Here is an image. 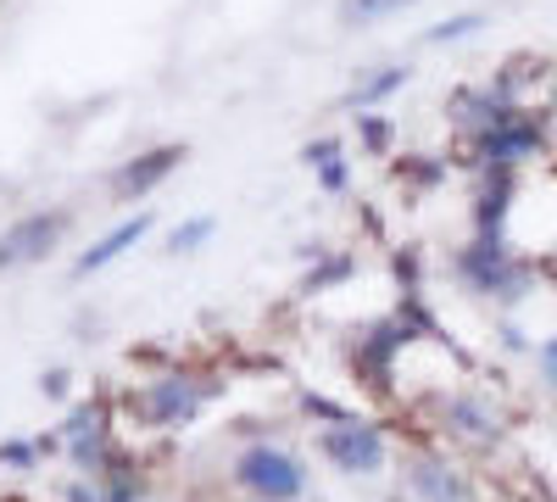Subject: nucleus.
I'll list each match as a JSON object with an SVG mask.
<instances>
[{"label": "nucleus", "mask_w": 557, "mask_h": 502, "mask_svg": "<svg viewBox=\"0 0 557 502\" xmlns=\"http://www.w3.org/2000/svg\"><path fill=\"white\" fill-rule=\"evenodd\" d=\"M228 475H235V486L251 502H301V491H307L301 458H290L285 446H268V441H251Z\"/></svg>", "instance_id": "1"}, {"label": "nucleus", "mask_w": 557, "mask_h": 502, "mask_svg": "<svg viewBox=\"0 0 557 502\" xmlns=\"http://www.w3.org/2000/svg\"><path fill=\"white\" fill-rule=\"evenodd\" d=\"M323 458H330L341 475H380L385 469V436L374 425H335L323 430Z\"/></svg>", "instance_id": "2"}, {"label": "nucleus", "mask_w": 557, "mask_h": 502, "mask_svg": "<svg viewBox=\"0 0 557 502\" xmlns=\"http://www.w3.org/2000/svg\"><path fill=\"white\" fill-rule=\"evenodd\" d=\"M62 212H28L17 218L7 235H0V268H23V262H39L45 252H51L62 241Z\"/></svg>", "instance_id": "3"}, {"label": "nucleus", "mask_w": 557, "mask_h": 502, "mask_svg": "<svg viewBox=\"0 0 557 502\" xmlns=\"http://www.w3.org/2000/svg\"><path fill=\"white\" fill-rule=\"evenodd\" d=\"M151 223H157L151 212H134V218H123L117 230H107L96 246H89V252L73 262V273H78V280H89V273H101V268H107V262H117L128 246H139V241H146V230H151Z\"/></svg>", "instance_id": "4"}, {"label": "nucleus", "mask_w": 557, "mask_h": 502, "mask_svg": "<svg viewBox=\"0 0 557 502\" xmlns=\"http://www.w3.org/2000/svg\"><path fill=\"white\" fill-rule=\"evenodd\" d=\"M178 162H184V146H157V151H146V157H134L128 168L112 173V196H146L151 185H162Z\"/></svg>", "instance_id": "5"}, {"label": "nucleus", "mask_w": 557, "mask_h": 502, "mask_svg": "<svg viewBox=\"0 0 557 502\" xmlns=\"http://www.w3.org/2000/svg\"><path fill=\"white\" fill-rule=\"evenodd\" d=\"M535 151V123H513V128H502L496 140H485V162H524Z\"/></svg>", "instance_id": "6"}, {"label": "nucleus", "mask_w": 557, "mask_h": 502, "mask_svg": "<svg viewBox=\"0 0 557 502\" xmlns=\"http://www.w3.org/2000/svg\"><path fill=\"white\" fill-rule=\"evenodd\" d=\"M412 491L418 497H430V502H462V486L451 480V469H441V464H412Z\"/></svg>", "instance_id": "7"}, {"label": "nucleus", "mask_w": 557, "mask_h": 502, "mask_svg": "<svg viewBox=\"0 0 557 502\" xmlns=\"http://www.w3.org/2000/svg\"><path fill=\"white\" fill-rule=\"evenodd\" d=\"M401 7H412V0H341V23L346 28H368V23H380V17H391Z\"/></svg>", "instance_id": "8"}, {"label": "nucleus", "mask_w": 557, "mask_h": 502, "mask_svg": "<svg viewBox=\"0 0 557 502\" xmlns=\"http://www.w3.org/2000/svg\"><path fill=\"white\" fill-rule=\"evenodd\" d=\"M196 414V391L190 385H157V419H190Z\"/></svg>", "instance_id": "9"}, {"label": "nucleus", "mask_w": 557, "mask_h": 502, "mask_svg": "<svg viewBox=\"0 0 557 502\" xmlns=\"http://www.w3.org/2000/svg\"><path fill=\"white\" fill-rule=\"evenodd\" d=\"M474 28H485V12H457V17H446V23H435V28H430V45H451V39H469Z\"/></svg>", "instance_id": "10"}, {"label": "nucleus", "mask_w": 557, "mask_h": 502, "mask_svg": "<svg viewBox=\"0 0 557 502\" xmlns=\"http://www.w3.org/2000/svg\"><path fill=\"white\" fill-rule=\"evenodd\" d=\"M407 84V68H380V78H368L362 89H357V107H374V101H385L391 89H401Z\"/></svg>", "instance_id": "11"}, {"label": "nucleus", "mask_w": 557, "mask_h": 502, "mask_svg": "<svg viewBox=\"0 0 557 502\" xmlns=\"http://www.w3.org/2000/svg\"><path fill=\"white\" fill-rule=\"evenodd\" d=\"M212 230H218V218H190V223H184V230H173L168 252H196L201 241H212Z\"/></svg>", "instance_id": "12"}, {"label": "nucleus", "mask_w": 557, "mask_h": 502, "mask_svg": "<svg viewBox=\"0 0 557 502\" xmlns=\"http://www.w3.org/2000/svg\"><path fill=\"white\" fill-rule=\"evenodd\" d=\"M451 419H457L462 430H469V436H496V425L480 414V407H469V402H451Z\"/></svg>", "instance_id": "13"}, {"label": "nucleus", "mask_w": 557, "mask_h": 502, "mask_svg": "<svg viewBox=\"0 0 557 502\" xmlns=\"http://www.w3.org/2000/svg\"><path fill=\"white\" fill-rule=\"evenodd\" d=\"M535 363H541V380L557 391V335L552 341H541V352H535Z\"/></svg>", "instance_id": "14"}, {"label": "nucleus", "mask_w": 557, "mask_h": 502, "mask_svg": "<svg viewBox=\"0 0 557 502\" xmlns=\"http://www.w3.org/2000/svg\"><path fill=\"white\" fill-rule=\"evenodd\" d=\"M318 173H323V185H330V191H346V168H341V157H335V162H323Z\"/></svg>", "instance_id": "15"}, {"label": "nucleus", "mask_w": 557, "mask_h": 502, "mask_svg": "<svg viewBox=\"0 0 557 502\" xmlns=\"http://www.w3.org/2000/svg\"><path fill=\"white\" fill-rule=\"evenodd\" d=\"M362 140H368V146H385V123L368 118V123H362Z\"/></svg>", "instance_id": "16"}, {"label": "nucleus", "mask_w": 557, "mask_h": 502, "mask_svg": "<svg viewBox=\"0 0 557 502\" xmlns=\"http://www.w3.org/2000/svg\"><path fill=\"white\" fill-rule=\"evenodd\" d=\"M112 502H128V491H117V497H112Z\"/></svg>", "instance_id": "17"}]
</instances>
